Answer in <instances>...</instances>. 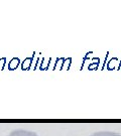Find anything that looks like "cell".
Masks as SVG:
<instances>
[{"mask_svg":"<svg viewBox=\"0 0 121 136\" xmlns=\"http://www.w3.org/2000/svg\"><path fill=\"white\" fill-rule=\"evenodd\" d=\"M92 136H120V135L112 133V132H99V133H96V134H94V135Z\"/></svg>","mask_w":121,"mask_h":136,"instance_id":"2","label":"cell"},{"mask_svg":"<svg viewBox=\"0 0 121 136\" xmlns=\"http://www.w3.org/2000/svg\"><path fill=\"white\" fill-rule=\"evenodd\" d=\"M8 136H38L35 132H32L29 130L24 129H16L12 131Z\"/></svg>","mask_w":121,"mask_h":136,"instance_id":"1","label":"cell"}]
</instances>
